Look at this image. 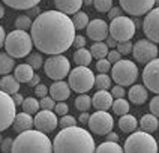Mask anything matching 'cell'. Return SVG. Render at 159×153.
I'll use <instances>...</instances> for the list:
<instances>
[{
    "label": "cell",
    "mask_w": 159,
    "mask_h": 153,
    "mask_svg": "<svg viewBox=\"0 0 159 153\" xmlns=\"http://www.w3.org/2000/svg\"><path fill=\"white\" fill-rule=\"evenodd\" d=\"M35 126V122H33V117L32 114H27V113H17V116L14 119V123H12V128L14 131L21 134V132H26V131H30L32 128Z\"/></svg>",
    "instance_id": "cell-20"
},
{
    "label": "cell",
    "mask_w": 159,
    "mask_h": 153,
    "mask_svg": "<svg viewBox=\"0 0 159 153\" xmlns=\"http://www.w3.org/2000/svg\"><path fill=\"white\" fill-rule=\"evenodd\" d=\"M110 36H113L117 44L119 42H128L131 41L135 35V23L134 20H131L129 17H119L111 20L110 23Z\"/></svg>",
    "instance_id": "cell-9"
},
{
    "label": "cell",
    "mask_w": 159,
    "mask_h": 153,
    "mask_svg": "<svg viewBox=\"0 0 159 153\" xmlns=\"http://www.w3.org/2000/svg\"><path fill=\"white\" fill-rule=\"evenodd\" d=\"M41 12H39V6H35V8H32V9H29V14H27V17H38Z\"/></svg>",
    "instance_id": "cell-57"
},
{
    "label": "cell",
    "mask_w": 159,
    "mask_h": 153,
    "mask_svg": "<svg viewBox=\"0 0 159 153\" xmlns=\"http://www.w3.org/2000/svg\"><path fill=\"white\" fill-rule=\"evenodd\" d=\"M5 39H6V33H5V29L0 26V48L5 45Z\"/></svg>",
    "instance_id": "cell-58"
},
{
    "label": "cell",
    "mask_w": 159,
    "mask_h": 153,
    "mask_svg": "<svg viewBox=\"0 0 159 153\" xmlns=\"http://www.w3.org/2000/svg\"><path fill=\"white\" fill-rule=\"evenodd\" d=\"M107 141L117 143V141H119V135L116 134V132H108V134H107Z\"/></svg>",
    "instance_id": "cell-56"
},
{
    "label": "cell",
    "mask_w": 159,
    "mask_h": 153,
    "mask_svg": "<svg viewBox=\"0 0 159 153\" xmlns=\"http://www.w3.org/2000/svg\"><path fill=\"white\" fill-rule=\"evenodd\" d=\"M132 48H134V44L131 41H128V42H119L117 44V51L122 54V56L132 54Z\"/></svg>",
    "instance_id": "cell-40"
},
{
    "label": "cell",
    "mask_w": 159,
    "mask_h": 153,
    "mask_svg": "<svg viewBox=\"0 0 159 153\" xmlns=\"http://www.w3.org/2000/svg\"><path fill=\"white\" fill-rule=\"evenodd\" d=\"M27 63L33 68V69H41L44 66V57L41 53H32L27 56Z\"/></svg>",
    "instance_id": "cell-37"
},
{
    "label": "cell",
    "mask_w": 159,
    "mask_h": 153,
    "mask_svg": "<svg viewBox=\"0 0 159 153\" xmlns=\"http://www.w3.org/2000/svg\"><path fill=\"white\" fill-rule=\"evenodd\" d=\"M12 144H14V140L12 138H5L3 141H2V144H0V150H2V153H11L12 152Z\"/></svg>",
    "instance_id": "cell-47"
},
{
    "label": "cell",
    "mask_w": 159,
    "mask_h": 153,
    "mask_svg": "<svg viewBox=\"0 0 159 153\" xmlns=\"http://www.w3.org/2000/svg\"><path fill=\"white\" fill-rule=\"evenodd\" d=\"M48 92H50V87H47V86H45V84H42V83H41V84H38V86H36L35 87V95H36V98H44V96H47V93H48Z\"/></svg>",
    "instance_id": "cell-49"
},
{
    "label": "cell",
    "mask_w": 159,
    "mask_h": 153,
    "mask_svg": "<svg viewBox=\"0 0 159 153\" xmlns=\"http://www.w3.org/2000/svg\"><path fill=\"white\" fill-rule=\"evenodd\" d=\"M95 153H125V152H123V147L119 146V143L105 141V143H102V144L98 146Z\"/></svg>",
    "instance_id": "cell-31"
},
{
    "label": "cell",
    "mask_w": 159,
    "mask_h": 153,
    "mask_svg": "<svg viewBox=\"0 0 159 153\" xmlns=\"http://www.w3.org/2000/svg\"><path fill=\"white\" fill-rule=\"evenodd\" d=\"M68 81L71 90L80 95L87 93L89 90L95 87V74L92 72V69H89V66H77L71 69L68 75Z\"/></svg>",
    "instance_id": "cell-6"
},
{
    "label": "cell",
    "mask_w": 159,
    "mask_h": 153,
    "mask_svg": "<svg viewBox=\"0 0 159 153\" xmlns=\"http://www.w3.org/2000/svg\"><path fill=\"white\" fill-rule=\"evenodd\" d=\"M111 78L119 86H132L138 78V66L132 60H119L111 68Z\"/></svg>",
    "instance_id": "cell-7"
},
{
    "label": "cell",
    "mask_w": 159,
    "mask_h": 153,
    "mask_svg": "<svg viewBox=\"0 0 159 153\" xmlns=\"http://www.w3.org/2000/svg\"><path fill=\"white\" fill-rule=\"evenodd\" d=\"M125 153H158V141L152 134L135 131L129 135L123 146Z\"/></svg>",
    "instance_id": "cell-5"
},
{
    "label": "cell",
    "mask_w": 159,
    "mask_h": 153,
    "mask_svg": "<svg viewBox=\"0 0 159 153\" xmlns=\"http://www.w3.org/2000/svg\"><path fill=\"white\" fill-rule=\"evenodd\" d=\"M89 129L96 135H107L108 132L113 131L114 126V119L110 113L107 111H96L90 114L89 119Z\"/></svg>",
    "instance_id": "cell-12"
},
{
    "label": "cell",
    "mask_w": 159,
    "mask_h": 153,
    "mask_svg": "<svg viewBox=\"0 0 159 153\" xmlns=\"http://www.w3.org/2000/svg\"><path fill=\"white\" fill-rule=\"evenodd\" d=\"M137 126H138V120L134 116H131V114H125L119 120V128L125 134H132V132H135Z\"/></svg>",
    "instance_id": "cell-26"
},
{
    "label": "cell",
    "mask_w": 159,
    "mask_h": 153,
    "mask_svg": "<svg viewBox=\"0 0 159 153\" xmlns=\"http://www.w3.org/2000/svg\"><path fill=\"white\" fill-rule=\"evenodd\" d=\"M23 111L27 113V114H36L39 110H41V105H39V101L36 98H32V96H29V98H24L23 101Z\"/></svg>",
    "instance_id": "cell-33"
},
{
    "label": "cell",
    "mask_w": 159,
    "mask_h": 153,
    "mask_svg": "<svg viewBox=\"0 0 159 153\" xmlns=\"http://www.w3.org/2000/svg\"><path fill=\"white\" fill-rule=\"evenodd\" d=\"M17 116V105L12 101V96L0 90V132L6 131L14 123Z\"/></svg>",
    "instance_id": "cell-10"
},
{
    "label": "cell",
    "mask_w": 159,
    "mask_h": 153,
    "mask_svg": "<svg viewBox=\"0 0 159 153\" xmlns=\"http://www.w3.org/2000/svg\"><path fill=\"white\" fill-rule=\"evenodd\" d=\"M2 141H3V138H2V134H0V144H2Z\"/></svg>",
    "instance_id": "cell-62"
},
{
    "label": "cell",
    "mask_w": 159,
    "mask_h": 153,
    "mask_svg": "<svg viewBox=\"0 0 159 153\" xmlns=\"http://www.w3.org/2000/svg\"><path fill=\"white\" fill-rule=\"evenodd\" d=\"M39 105H41V110H51L53 111L56 107V101L51 96H44L39 101Z\"/></svg>",
    "instance_id": "cell-42"
},
{
    "label": "cell",
    "mask_w": 159,
    "mask_h": 153,
    "mask_svg": "<svg viewBox=\"0 0 159 153\" xmlns=\"http://www.w3.org/2000/svg\"><path fill=\"white\" fill-rule=\"evenodd\" d=\"M140 128H141V131L144 132H155L156 129L159 128V120L156 116H153V114H144L141 117V120H140Z\"/></svg>",
    "instance_id": "cell-27"
},
{
    "label": "cell",
    "mask_w": 159,
    "mask_h": 153,
    "mask_svg": "<svg viewBox=\"0 0 159 153\" xmlns=\"http://www.w3.org/2000/svg\"><path fill=\"white\" fill-rule=\"evenodd\" d=\"M15 69V60L8 53H0V75H8L9 72Z\"/></svg>",
    "instance_id": "cell-29"
},
{
    "label": "cell",
    "mask_w": 159,
    "mask_h": 153,
    "mask_svg": "<svg viewBox=\"0 0 159 153\" xmlns=\"http://www.w3.org/2000/svg\"><path fill=\"white\" fill-rule=\"evenodd\" d=\"M113 111H114L117 116H125V114H128L129 113V102L126 101L125 98H120V99H116L114 102H113Z\"/></svg>",
    "instance_id": "cell-34"
},
{
    "label": "cell",
    "mask_w": 159,
    "mask_h": 153,
    "mask_svg": "<svg viewBox=\"0 0 159 153\" xmlns=\"http://www.w3.org/2000/svg\"><path fill=\"white\" fill-rule=\"evenodd\" d=\"M32 24H33L32 18L27 17V15H20V17H17V20H15V27H17L18 30L27 32L29 29H32Z\"/></svg>",
    "instance_id": "cell-38"
},
{
    "label": "cell",
    "mask_w": 159,
    "mask_h": 153,
    "mask_svg": "<svg viewBox=\"0 0 159 153\" xmlns=\"http://www.w3.org/2000/svg\"><path fill=\"white\" fill-rule=\"evenodd\" d=\"M74 47L78 50V48H84L86 47V38L84 36H81V35H77L75 36V39H74Z\"/></svg>",
    "instance_id": "cell-50"
},
{
    "label": "cell",
    "mask_w": 159,
    "mask_h": 153,
    "mask_svg": "<svg viewBox=\"0 0 159 153\" xmlns=\"http://www.w3.org/2000/svg\"><path fill=\"white\" fill-rule=\"evenodd\" d=\"M122 11H123V9L119 8V6H116V8H111L110 11H108V17H110V20H114V18L122 17Z\"/></svg>",
    "instance_id": "cell-51"
},
{
    "label": "cell",
    "mask_w": 159,
    "mask_h": 153,
    "mask_svg": "<svg viewBox=\"0 0 159 153\" xmlns=\"http://www.w3.org/2000/svg\"><path fill=\"white\" fill-rule=\"evenodd\" d=\"M128 98L135 105H143L149 98V90L144 87V84H132L128 92Z\"/></svg>",
    "instance_id": "cell-21"
},
{
    "label": "cell",
    "mask_w": 159,
    "mask_h": 153,
    "mask_svg": "<svg viewBox=\"0 0 159 153\" xmlns=\"http://www.w3.org/2000/svg\"><path fill=\"white\" fill-rule=\"evenodd\" d=\"M143 84L147 90L159 95V57L146 65L143 71Z\"/></svg>",
    "instance_id": "cell-14"
},
{
    "label": "cell",
    "mask_w": 159,
    "mask_h": 153,
    "mask_svg": "<svg viewBox=\"0 0 159 153\" xmlns=\"http://www.w3.org/2000/svg\"><path fill=\"white\" fill-rule=\"evenodd\" d=\"M92 59H93L92 53L86 47L75 50V53H74V62H75V65H78V66H89L92 63Z\"/></svg>",
    "instance_id": "cell-28"
},
{
    "label": "cell",
    "mask_w": 159,
    "mask_h": 153,
    "mask_svg": "<svg viewBox=\"0 0 159 153\" xmlns=\"http://www.w3.org/2000/svg\"><path fill=\"white\" fill-rule=\"evenodd\" d=\"M71 87L66 81H54L53 84L50 86V95L54 101H59V102H65L66 99L71 96Z\"/></svg>",
    "instance_id": "cell-19"
},
{
    "label": "cell",
    "mask_w": 159,
    "mask_h": 153,
    "mask_svg": "<svg viewBox=\"0 0 159 153\" xmlns=\"http://www.w3.org/2000/svg\"><path fill=\"white\" fill-rule=\"evenodd\" d=\"M54 113H56L57 116H66V114L69 113L68 104H66V102H57L56 107H54Z\"/></svg>",
    "instance_id": "cell-44"
},
{
    "label": "cell",
    "mask_w": 159,
    "mask_h": 153,
    "mask_svg": "<svg viewBox=\"0 0 159 153\" xmlns=\"http://www.w3.org/2000/svg\"><path fill=\"white\" fill-rule=\"evenodd\" d=\"M5 50L6 53L14 57V59H24L29 54L32 53L33 48V41L32 36L29 35L24 30H12L11 33H8L6 39H5Z\"/></svg>",
    "instance_id": "cell-4"
},
{
    "label": "cell",
    "mask_w": 159,
    "mask_h": 153,
    "mask_svg": "<svg viewBox=\"0 0 159 153\" xmlns=\"http://www.w3.org/2000/svg\"><path fill=\"white\" fill-rule=\"evenodd\" d=\"M0 90H3L5 93H8V95H14V93H18V90H20V83L18 80L14 77V75H5L2 80H0Z\"/></svg>",
    "instance_id": "cell-24"
},
{
    "label": "cell",
    "mask_w": 159,
    "mask_h": 153,
    "mask_svg": "<svg viewBox=\"0 0 159 153\" xmlns=\"http://www.w3.org/2000/svg\"><path fill=\"white\" fill-rule=\"evenodd\" d=\"M108 45L105 42H95V44L90 47V53H92V57L96 59V60H101V59H107L108 56Z\"/></svg>",
    "instance_id": "cell-30"
},
{
    "label": "cell",
    "mask_w": 159,
    "mask_h": 153,
    "mask_svg": "<svg viewBox=\"0 0 159 153\" xmlns=\"http://www.w3.org/2000/svg\"><path fill=\"white\" fill-rule=\"evenodd\" d=\"M105 41H107L105 44L108 45V48H113V50H114L116 47H117V41H116V39L113 38V36H110V35H108V36H107V39H105Z\"/></svg>",
    "instance_id": "cell-54"
},
{
    "label": "cell",
    "mask_w": 159,
    "mask_h": 153,
    "mask_svg": "<svg viewBox=\"0 0 159 153\" xmlns=\"http://www.w3.org/2000/svg\"><path fill=\"white\" fill-rule=\"evenodd\" d=\"M119 2H120V8L126 14L134 17L146 15L155 6V0H119Z\"/></svg>",
    "instance_id": "cell-15"
},
{
    "label": "cell",
    "mask_w": 159,
    "mask_h": 153,
    "mask_svg": "<svg viewBox=\"0 0 159 153\" xmlns=\"http://www.w3.org/2000/svg\"><path fill=\"white\" fill-rule=\"evenodd\" d=\"M71 20H72L74 27H75V30H83V29H86L87 24L90 23L89 15L86 12H83V11H78L77 14H74V17H72Z\"/></svg>",
    "instance_id": "cell-32"
},
{
    "label": "cell",
    "mask_w": 159,
    "mask_h": 153,
    "mask_svg": "<svg viewBox=\"0 0 159 153\" xmlns=\"http://www.w3.org/2000/svg\"><path fill=\"white\" fill-rule=\"evenodd\" d=\"M89 119H90V114H89L87 111H83V113L80 114V117H78L80 123H83V125H87V123H89Z\"/></svg>",
    "instance_id": "cell-53"
},
{
    "label": "cell",
    "mask_w": 159,
    "mask_h": 153,
    "mask_svg": "<svg viewBox=\"0 0 159 153\" xmlns=\"http://www.w3.org/2000/svg\"><path fill=\"white\" fill-rule=\"evenodd\" d=\"M111 63L108 62L107 59H101L96 62V69L99 71V74H107L108 71H111Z\"/></svg>",
    "instance_id": "cell-43"
},
{
    "label": "cell",
    "mask_w": 159,
    "mask_h": 153,
    "mask_svg": "<svg viewBox=\"0 0 159 153\" xmlns=\"http://www.w3.org/2000/svg\"><path fill=\"white\" fill-rule=\"evenodd\" d=\"M32 41L39 53L56 56L68 51L75 39V27L66 14L59 11H45L32 24Z\"/></svg>",
    "instance_id": "cell-1"
},
{
    "label": "cell",
    "mask_w": 159,
    "mask_h": 153,
    "mask_svg": "<svg viewBox=\"0 0 159 153\" xmlns=\"http://www.w3.org/2000/svg\"><path fill=\"white\" fill-rule=\"evenodd\" d=\"M3 17H5V6L0 3V20H2Z\"/></svg>",
    "instance_id": "cell-59"
},
{
    "label": "cell",
    "mask_w": 159,
    "mask_h": 153,
    "mask_svg": "<svg viewBox=\"0 0 159 153\" xmlns=\"http://www.w3.org/2000/svg\"><path fill=\"white\" fill-rule=\"evenodd\" d=\"M95 87L98 90H108L111 89V77L107 74H99L95 75Z\"/></svg>",
    "instance_id": "cell-36"
},
{
    "label": "cell",
    "mask_w": 159,
    "mask_h": 153,
    "mask_svg": "<svg viewBox=\"0 0 159 153\" xmlns=\"http://www.w3.org/2000/svg\"><path fill=\"white\" fill-rule=\"evenodd\" d=\"M96 144L92 134L80 128H63L53 141V153H95Z\"/></svg>",
    "instance_id": "cell-2"
},
{
    "label": "cell",
    "mask_w": 159,
    "mask_h": 153,
    "mask_svg": "<svg viewBox=\"0 0 159 153\" xmlns=\"http://www.w3.org/2000/svg\"><path fill=\"white\" fill-rule=\"evenodd\" d=\"M44 71L45 75L48 78L54 81H60L65 77L69 75L71 72V63L69 59L65 57L63 54H56V56H50L44 62Z\"/></svg>",
    "instance_id": "cell-8"
},
{
    "label": "cell",
    "mask_w": 159,
    "mask_h": 153,
    "mask_svg": "<svg viewBox=\"0 0 159 153\" xmlns=\"http://www.w3.org/2000/svg\"><path fill=\"white\" fill-rule=\"evenodd\" d=\"M143 30L149 41L159 44V8L152 9L150 12L146 14L144 23H143Z\"/></svg>",
    "instance_id": "cell-16"
},
{
    "label": "cell",
    "mask_w": 159,
    "mask_h": 153,
    "mask_svg": "<svg viewBox=\"0 0 159 153\" xmlns=\"http://www.w3.org/2000/svg\"><path fill=\"white\" fill-rule=\"evenodd\" d=\"M155 6H156V8H159V0H155Z\"/></svg>",
    "instance_id": "cell-61"
},
{
    "label": "cell",
    "mask_w": 159,
    "mask_h": 153,
    "mask_svg": "<svg viewBox=\"0 0 159 153\" xmlns=\"http://www.w3.org/2000/svg\"><path fill=\"white\" fill-rule=\"evenodd\" d=\"M159 50L158 45L155 42H152L149 39H140L138 42L134 44L132 48V56L134 59L141 65H147L149 62L155 60L158 57Z\"/></svg>",
    "instance_id": "cell-11"
},
{
    "label": "cell",
    "mask_w": 159,
    "mask_h": 153,
    "mask_svg": "<svg viewBox=\"0 0 159 153\" xmlns=\"http://www.w3.org/2000/svg\"><path fill=\"white\" fill-rule=\"evenodd\" d=\"M111 96L114 99H120V98H125V95H126V90H125L123 86H119V84H116L114 87L111 89Z\"/></svg>",
    "instance_id": "cell-45"
},
{
    "label": "cell",
    "mask_w": 159,
    "mask_h": 153,
    "mask_svg": "<svg viewBox=\"0 0 159 153\" xmlns=\"http://www.w3.org/2000/svg\"><path fill=\"white\" fill-rule=\"evenodd\" d=\"M3 5H8L9 8L18 11H29L41 3V0H2Z\"/></svg>",
    "instance_id": "cell-25"
},
{
    "label": "cell",
    "mask_w": 159,
    "mask_h": 153,
    "mask_svg": "<svg viewBox=\"0 0 159 153\" xmlns=\"http://www.w3.org/2000/svg\"><path fill=\"white\" fill-rule=\"evenodd\" d=\"M59 126L62 128H72V126H77V119L71 114H66V116H62L60 122H59Z\"/></svg>",
    "instance_id": "cell-41"
},
{
    "label": "cell",
    "mask_w": 159,
    "mask_h": 153,
    "mask_svg": "<svg viewBox=\"0 0 159 153\" xmlns=\"http://www.w3.org/2000/svg\"><path fill=\"white\" fill-rule=\"evenodd\" d=\"M114 98L108 90H98L92 98V105L96 108V111H107L113 107Z\"/></svg>",
    "instance_id": "cell-18"
},
{
    "label": "cell",
    "mask_w": 159,
    "mask_h": 153,
    "mask_svg": "<svg viewBox=\"0 0 159 153\" xmlns=\"http://www.w3.org/2000/svg\"><path fill=\"white\" fill-rule=\"evenodd\" d=\"M93 2H95V0H83V5H86V6H92V5H93Z\"/></svg>",
    "instance_id": "cell-60"
},
{
    "label": "cell",
    "mask_w": 159,
    "mask_h": 153,
    "mask_svg": "<svg viewBox=\"0 0 159 153\" xmlns=\"http://www.w3.org/2000/svg\"><path fill=\"white\" fill-rule=\"evenodd\" d=\"M107 60L111 63V65H114V63H117L119 60H122V54L119 53L117 50H110L108 51V56H107Z\"/></svg>",
    "instance_id": "cell-46"
},
{
    "label": "cell",
    "mask_w": 159,
    "mask_h": 153,
    "mask_svg": "<svg viewBox=\"0 0 159 153\" xmlns=\"http://www.w3.org/2000/svg\"><path fill=\"white\" fill-rule=\"evenodd\" d=\"M27 84H29V87H30V89H35V87L38 86V84H41V75H38V74H35V75H33V78H32V80L29 81Z\"/></svg>",
    "instance_id": "cell-52"
},
{
    "label": "cell",
    "mask_w": 159,
    "mask_h": 153,
    "mask_svg": "<svg viewBox=\"0 0 159 153\" xmlns=\"http://www.w3.org/2000/svg\"><path fill=\"white\" fill-rule=\"evenodd\" d=\"M149 108H150V113L153 114V116L159 117V95H156L155 98H152Z\"/></svg>",
    "instance_id": "cell-48"
},
{
    "label": "cell",
    "mask_w": 159,
    "mask_h": 153,
    "mask_svg": "<svg viewBox=\"0 0 159 153\" xmlns=\"http://www.w3.org/2000/svg\"><path fill=\"white\" fill-rule=\"evenodd\" d=\"M93 6L98 12H108L113 8V0H95Z\"/></svg>",
    "instance_id": "cell-39"
},
{
    "label": "cell",
    "mask_w": 159,
    "mask_h": 153,
    "mask_svg": "<svg viewBox=\"0 0 159 153\" xmlns=\"http://www.w3.org/2000/svg\"><path fill=\"white\" fill-rule=\"evenodd\" d=\"M11 153H53V143L47 134L30 129L14 140Z\"/></svg>",
    "instance_id": "cell-3"
},
{
    "label": "cell",
    "mask_w": 159,
    "mask_h": 153,
    "mask_svg": "<svg viewBox=\"0 0 159 153\" xmlns=\"http://www.w3.org/2000/svg\"><path fill=\"white\" fill-rule=\"evenodd\" d=\"M35 122V128L38 131L44 132V134H50L56 131V128L59 126V120H57V114L51 111V110H41L38 111L33 117Z\"/></svg>",
    "instance_id": "cell-13"
},
{
    "label": "cell",
    "mask_w": 159,
    "mask_h": 153,
    "mask_svg": "<svg viewBox=\"0 0 159 153\" xmlns=\"http://www.w3.org/2000/svg\"><path fill=\"white\" fill-rule=\"evenodd\" d=\"M35 75V69L29 65V63H23V65H18L14 69V77L18 80V83H29V81L33 78Z\"/></svg>",
    "instance_id": "cell-23"
},
{
    "label": "cell",
    "mask_w": 159,
    "mask_h": 153,
    "mask_svg": "<svg viewBox=\"0 0 159 153\" xmlns=\"http://www.w3.org/2000/svg\"><path fill=\"white\" fill-rule=\"evenodd\" d=\"M90 107H92V98H90L89 95L81 93V95L77 96V99H75V108H77L78 111H81V113H83V111H89Z\"/></svg>",
    "instance_id": "cell-35"
},
{
    "label": "cell",
    "mask_w": 159,
    "mask_h": 153,
    "mask_svg": "<svg viewBox=\"0 0 159 153\" xmlns=\"http://www.w3.org/2000/svg\"><path fill=\"white\" fill-rule=\"evenodd\" d=\"M12 101L15 102V105H23L24 98H23V95H21V93H14V95H12Z\"/></svg>",
    "instance_id": "cell-55"
},
{
    "label": "cell",
    "mask_w": 159,
    "mask_h": 153,
    "mask_svg": "<svg viewBox=\"0 0 159 153\" xmlns=\"http://www.w3.org/2000/svg\"><path fill=\"white\" fill-rule=\"evenodd\" d=\"M54 5L59 12H63L66 15L77 14L83 5V0H54Z\"/></svg>",
    "instance_id": "cell-22"
},
{
    "label": "cell",
    "mask_w": 159,
    "mask_h": 153,
    "mask_svg": "<svg viewBox=\"0 0 159 153\" xmlns=\"http://www.w3.org/2000/svg\"><path fill=\"white\" fill-rule=\"evenodd\" d=\"M86 32H87L89 38L92 41H95V42H104L107 39V36L110 35L108 24H107L104 20H101V18L92 20L87 24V27H86Z\"/></svg>",
    "instance_id": "cell-17"
}]
</instances>
